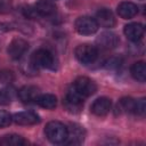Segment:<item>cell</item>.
<instances>
[{
    "instance_id": "1",
    "label": "cell",
    "mask_w": 146,
    "mask_h": 146,
    "mask_svg": "<svg viewBox=\"0 0 146 146\" xmlns=\"http://www.w3.org/2000/svg\"><path fill=\"white\" fill-rule=\"evenodd\" d=\"M44 133L48 140L54 144L65 143L67 138V127L58 121H50L44 128Z\"/></svg>"
},
{
    "instance_id": "2",
    "label": "cell",
    "mask_w": 146,
    "mask_h": 146,
    "mask_svg": "<svg viewBox=\"0 0 146 146\" xmlns=\"http://www.w3.org/2000/svg\"><path fill=\"white\" fill-rule=\"evenodd\" d=\"M74 55L76 57V59L83 64V65H88V64H92L97 57H98V50L96 47L88 44V43H83V44H79L75 50H74Z\"/></svg>"
},
{
    "instance_id": "3",
    "label": "cell",
    "mask_w": 146,
    "mask_h": 146,
    "mask_svg": "<svg viewBox=\"0 0 146 146\" xmlns=\"http://www.w3.org/2000/svg\"><path fill=\"white\" fill-rule=\"evenodd\" d=\"M31 62L35 67H42V68H49V70L55 68L54 55L47 49H39L34 51L31 56Z\"/></svg>"
},
{
    "instance_id": "4",
    "label": "cell",
    "mask_w": 146,
    "mask_h": 146,
    "mask_svg": "<svg viewBox=\"0 0 146 146\" xmlns=\"http://www.w3.org/2000/svg\"><path fill=\"white\" fill-rule=\"evenodd\" d=\"M72 87H73L81 96H83L84 98H87V97L94 95V94L96 92V90H97L96 83H95L91 79H89V78H87V76H80V78H78V79L73 82Z\"/></svg>"
},
{
    "instance_id": "5",
    "label": "cell",
    "mask_w": 146,
    "mask_h": 146,
    "mask_svg": "<svg viewBox=\"0 0 146 146\" xmlns=\"http://www.w3.org/2000/svg\"><path fill=\"white\" fill-rule=\"evenodd\" d=\"M75 30L82 35H90L98 30V24L90 16H81L75 21Z\"/></svg>"
},
{
    "instance_id": "6",
    "label": "cell",
    "mask_w": 146,
    "mask_h": 146,
    "mask_svg": "<svg viewBox=\"0 0 146 146\" xmlns=\"http://www.w3.org/2000/svg\"><path fill=\"white\" fill-rule=\"evenodd\" d=\"M27 49H29V43L24 39L16 38L11 40L10 43L8 44L7 52L13 59H18L26 52Z\"/></svg>"
},
{
    "instance_id": "7",
    "label": "cell",
    "mask_w": 146,
    "mask_h": 146,
    "mask_svg": "<svg viewBox=\"0 0 146 146\" xmlns=\"http://www.w3.org/2000/svg\"><path fill=\"white\" fill-rule=\"evenodd\" d=\"M13 121L21 125H32L40 122V117L36 113L31 111L18 112L13 116Z\"/></svg>"
},
{
    "instance_id": "8",
    "label": "cell",
    "mask_w": 146,
    "mask_h": 146,
    "mask_svg": "<svg viewBox=\"0 0 146 146\" xmlns=\"http://www.w3.org/2000/svg\"><path fill=\"white\" fill-rule=\"evenodd\" d=\"M123 32H124V35L127 36V39L136 42L143 38L145 29H144V25L140 23H130L124 26Z\"/></svg>"
},
{
    "instance_id": "9",
    "label": "cell",
    "mask_w": 146,
    "mask_h": 146,
    "mask_svg": "<svg viewBox=\"0 0 146 146\" xmlns=\"http://www.w3.org/2000/svg\"><path fill=\"white\" fill-rule=\"evenodd\" d=\"M111 107H112L111 99L106 97H100V98H97L92 103L91 112L97 116H104L111 111Z\"/></svg>"
},
{
    "instance_id": "10",
    "label": "cell",
    "mask_w": 146,
    "mask_h": 146,
    "mask_svg": "<svg viewBox=\"0 0 146 146\" xmlns=\"http://www.w3.org/2000/svg\"><path fill=\"white\" fill-rule=\"evenodd\" d=\"M96 22L98 24V26H103V27H113L115 25V18L113 13L107 9V8H103L99 9L96 14Z\"/></svg>"
},
{
    "instance_id": "11",
    "label": "cell",
    "mask_w": 146,
    "mask_h": 146,
    "mask_svg": "<svg viewBox=\"0 0 146 146\" xmlns=\"http://www.w3.org/2000/svg\"><path fill=\"white\" fill-rule=\"evenodd\" d=\"M34 9L39 16L48 17L56 13V6L51 0H39L34 5Z\"/></svg>"
},
{
    "instance_id": "12",
    "label": "cell",
    "mask_w": 146,
    "mask_h": 146,
    "mask_svg": "<svg viewBox=\"0 0 146 146\" xmlns=\"http://www.w3.org/2000/svg\"><path fill=\"white\" fill-rule=\"evenodd\" d=\"M40 95L39 89L36 87L33 86H25L23 88H21L17 92L18 98L23 102V103H31V102H35V99L38 98V96Z\"/></svg>"
},
{
    "instance_id": "13",
    "label": "cell",
    "mask_w": 146,
    "mask_h": 146,
    "mask_svg": "<svg viewBox=\"0 0 146 146\" xmlns=\"http://www.w3.org/2000/svg\"><path fill=\"white\" fill-rule=\"evenodd\" d=\"M137 13H138V7L130 1L121 2L117 6V14L120 17H122L124 19L132 18L133 16L137 15Z\"/></svg>"
},
{
    "instance_id": "14",
    "label": "cell",
    "mask_w": 146,
    "mask_h": 146,
    "mask_svg": "<svg viewBox=\"0 0 146 146\" xmlns=\"http://www.w3.org/2000/svg\"><path fill=\"white\" fill-rule=\"evenodd\" d=\"M97 43L103 49H112L119 43V38L112 32H104L97 39Z\"/></svg>"
},
{
    "instance_id": "15",
    "label": "cell",
    "mask_w": 146,
    "mask_h": 146,
    "mask_svg": "<svg viewBox=\"0 0 146 146\" xmlns=\"http://www.w3.org/2000/svg\"><path fill=\"white\" fill-rule=\"evenodd\" d=\"M83 140V130L81 127L73 124L71 128H67V138L65 141L67 144H80Z\"/></svg>"
},
{
    "instance_id": "16",
    "label": "cell",
    "mask_w": 146,
    "mask_h": 146,
    "mask_svg": "<svg viewBox=\"0 0 146 146\" xmlns=\"http://www.w3.org/2000/svg\"><path fill=\"white\" fill-rule=\"evenodd\" d=\"M35 103L43 108L52 110L57 105V98L55 95H51V94H42L38 96V98L35 99Z\"/></svg>"
},
{
    "instance_id": "17",
    "label": "cell",
    "mask_w": 146,
    "mask_h": 146,
    "mask_svg": "<svg viewBox=\"0 0 146 146\" xmlns=\"http://www.w3.org/2000/svg\"><path fill=\"white\" fill-rule=\"evenodd\" d=\"M131 75L140 81V82H144L146 80V66H145V63L144 62H137L135 63L132 66H131Z\"/></svg>"
},
{
    "instance_id": "18",
    "label": "cell",
    "mask_w": 146,
    "mask_h": 146,
    "mask_svg": "<svg viewBox=\"0 0 146 146\" xmlns=\"http://www.w3.org/2000/svg\"><path fill=\"white\" fill-rule=\"evenodd\" d=\"M133 110H135V99L132 98H122L119 100L116 105V112L119 114L133 113Z\"/></svg>"
},
{
    "instance_id": "19",
    "label": "cell",
    "mask_w": 146,
    "mask_h": 146,
    "mask_svg": "<svg viewBox=\"0 0 146 146\" xmlns=\"http://www.w3.org/2000/svg\"><path fill=\"white\" fill-rule=\"evenodd\" d=\"M1 145H6V146H22L24 144H26V141L24 140L23 137L11 133V135H7L5 136L1 140H0Z\"/></svg>"
},
{
    "instance_id": "20",
    "label": "cell",
    "mask_w": 146,
    "mask_h": 146,
    "mask_svg": "<svg viewBox=\"0 0 146 146\" xmlns=\"http://www.w3.org/2000/svg\"><path fill=\"white\" fill-rule=\"evenodd\" d=\"M14 97V91L11 89L0 90V104H9Z\"/></svg>"
},
{
    "instance_id": "21",
    "label": "cell",
    "mask_w": 146,
    "mask_h": 146,
    "mask_svg": "<svg viewBox=\"0 0 146 146\" xmlns=\"http://www.w3.org/2000/svg\"><path fill=\"white\" fill-rule=\"evenodd\" d=\"M146 110V103H145V98H140L138 100H135V110L133 113L137 115H144Z\"/></svg>"
},
{
    "instance_id": "22",
    "label": "cell",
    "mask_w": 146,
    "mask_h": 146,
    "mask_svg": "<svg viewBox=\"0 0 146 146\" xmlns=\"http://www.w3.org/2000/svg\"><path fill=\"white\" fill-rule=\"evenodd\" d=\"M13 121V116L6 112V111H0V128L8 127Z\"/></svg>"
},
{
    "instance_id": "23",
    "label": "cell",
    "mask_w": 146,
    "mask_h": 146,
    "mask_svg": "<svg viewBox=\"0 0 146 146\" xmlns=\"http://www.w3.org/2000/svg\"><path fill=\"white\" fill-rule=\"evenodd\" d=\"M24 14H25V16L29 17V18H34V17L39 16L38 13L35 11L34 7H26V8L24 9Z\"/></svg>"
},
{
    "instance_id": "24",
    "label": "cell",
    "mask_w": 146,
    "mask_h": 146,
    "mask_svg": "<svg viewBox=\"0 0 146 146\" xmlns=\"http://www.w3.org/2000/svg\"><path fill=\"white\" fill-rule=\"evenodd\" d=\"M11 72H0V80L2 82H9L11 80Z\"/></svg>"
},
{
    "instance_id": "25",
    "label": "cell",
    "mask_w": 146,
    "mask_h": 146,
    "mask_svg": "<svg viewBox=\"0 0 146 146\" xmlns=\"http://www.w3.org/2000/svg\"><path fill=\"white\" fill-rule=\"evenodd\" d=\"M7 26H8V25L0 23V32H5V31H7V30H8V27H7Z\"/></svg>"
}]
</instances>
